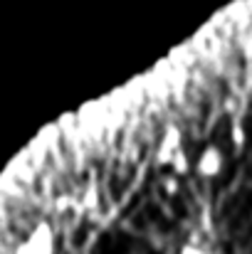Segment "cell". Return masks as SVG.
Masks as SVG:
<instances>
[{
  "label": "cell",
  "mask_w": 252,
  "mask_h": 254,
  "mask_svg": "<svg viewBox=\"0 0 252 254\" xmlns=\"http://www.w3.org/2000/svg\"><path fill=\"white\" fill-rule=\"evenodd\" d=\"M12 254H57V240L50 222H40L32 227V232L15 247Z\"/></svg>",
  "instance_id": "1"
},
{
  "label": "cell",
  "mask_w": 252,
  "mask_h": 254,
  "mask_svg": "<svg viewBox=\"0 0 252 254\" xmlns=\"http://www.w3.org/2000/svg\"><path fill=\"white\" fill-rule=\"evenodd\" d=\"M225 170V156H223V151L218 148V146H205L200 153H198V158H195V175L198 178H203V180H213V178H218L220 173Z\"/></svg>",
  "instance_id": "2"
},
{
  "label": "cell",
  "mask_w": 252,
  "mask_h": 254,
  "mask_svg": "<svg viewBox=\"0 0 252 254\" xmlns=\"http://www.w3.org/2000/svg\"><path fill=\"white\" fill-rule=\"evenodd\" d=\"M183 151V138H180V128L178 126H168L166 133L161 136V146H159V153H156V161L159 166H168L170 158L175 153Z\"/></svg>",
  "instance_id": "3"
},
{
  "label": "cell",
  "mask_w": 252,
  "mask_h": 254,
  "mask_svg": "<svg viewBox=\"0 0 252 254\" xmlns=\"http://www.w3.org/2000/svg\"><path fill=\"white\" fill-rule=\"evenodd\" d=\"M180 254H205L200 247H193V245H185L183 250H180Z\"/></svg>",
  "instance_id": "4"
}]
</instances>
